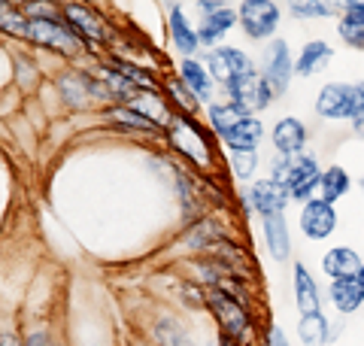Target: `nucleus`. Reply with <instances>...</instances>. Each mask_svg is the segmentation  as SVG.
I'll return each instance as SVG.
<instances>
[{
	"label": "nucleus",
	"instance_id": "c85d7f7f",
	"mask_svg": "<svg viewBox=\"0 0 364 346\" xmlns=\"http://www.w3.org/2000/svg\"><path fill=\"white\" fill-rule=\"evenodd\" d=\"M107 119H109V122H116V125H122V128H128V131H143V134H152V131H158L149 119H143L140 112H134V110L128 107V103H119V107H109V110H107Z\"/></svg>",
	"mask_w": 364,
	"mask_h": 346
},
{
	"label": "nucleus",
	"instance_id": "a211bd4d",
	"mask_svg": "<svg viewBox=\"0 0 364 346\" xmlns=\"http://www.w3.org/2000/svg\"><path fill=\"white\" fill-rule=\"evenodd\" d=\"M261 234H264V246L273 261H289L291 258V231L286 222V213L277 216H261Z\"/></svg>",
	"mask_w": 364,
	"mask_h": 346
},
{
	"label": "nucleus",
	"instance_id": "5701e85b",
	"mask_svg": "<svg viewBox=\"0 0 364 346\" xmlns=\"http://www.w3.org/2000/svg\"><path fill=\"white\" fill-rule=\"evenodd\" d=\"M264 137H267V128L261 122V115H240V122L222 137V143L228 149H258L264 143Z\"/></svg>",
	"mask_w": 364,
	"mask_h": 346
},
{
	"label": "nucleus",
	"instance_id": "f704fd0d",
	"mask_svg": "<svg viewBox=\"0 0 364 346\" xmlns=\"http://www.w3.org/2000/svg\"><path fill=\"white\" fill-rule=\"evenodd\" d=\"M25 346H52V340H49V334L46 331H31L25 337Z\"/></svg>",
	"mask_w": 364,
	"mask_h": 346
},
{
	"label": "nucleus",
	"instance_id": "a878e982",
	"mask_svg": "<svg viewBox=\"0 0 364 346\" xmlns=\"http://www.w3.org/2000/svg\"><path fill=\"white\" fill-rule=\"evenodd\" d=\"M349 189H352L349 170L340 167V164H328L325 173H322V182H318L316 198H318V201H328V204H337L340 198H346Z\"/></svg>",
	"mask_w": 364,
	"mask_h": 346
},
{
	"label": "nucleus",
	"instance_id": "aec40b11",
	"mask_svg": "<svg viewBox=\"0 0 364 346\" xmlns=\"http://www.w3.org/2000/svg\"><path fill=\"white\" fill-rule=\"evenodd\" d=\"M364 268V258L358 256V249L352 246H334L322 256V273L328 280H349V276H358Z\"/></svg>",
	"mask_w": 364,
	"mask_h": 346
},
{
	"label": "nucleus",
	"instance_id": "412c9836",
	"mask_svg": "<svg viewBox=\"0 0 364 346\" xmlns=\"http://www.w3.org/2000/svg\"><path fill=\"white\" fill-rule=\"evenodd\" d=\"M331 61H334L331 43H325V40H310V43L301 46L298 55H294V73L304 76V79H310V76H316V73L328 70V64H331Z\"/></svg>",
	"mask_w": 364,
	"mask_h": 346
},
{
	"label": "nucleus",
	"instance_id": "393cba45",
	"mask_svg": "<svg viewBox=\"0 0 364 346\" xmlns=\"http://www.w3.org/2000/svg\"><path fill=\"white\" fill-rule=\"evenodd\" d=\"M337 37L349 49L364 52V4H352L343 16H337Z\"/></svg>",
	"mask_w": 364,
	"mask_h": 346
},
{
	"label": "nucleus",
	"instance_id": "2eb2a0df",
	"mask_svg": "<svg viewBox=\"0 0 364 346\" xmlns=\"http://www.w3.org/2000/svg\"><path fill=\"white\" fill-rule=\"evenodd\" d=\"M237 25H240V16H237V9L231 4H225L222 9H215V13H210V16H200V25H198L200 46L203 49H215V46H222V40Z\"/></svg>",
	"mask_w": 364,
	"mask_h": 346
},
{
	"label": "nucleus",
	"instance_id": "7ed1b4c3",
	"mask_svg": "<svg viewBox=\"0 0 364 346\" xmlns=\"http://www.w3.org/2000/svg\"><path fill=\"white\" fill-rule=\"evenodd\" d=\"M25 40H31L37 49H49L64 58H73L88 46L64 19H31Z\"/></svg>",
	"mask_w": 364,
	"mask_h": 346
},
{
	"label": "nucleus",
	"instance_id": "9d476101",
	"mask_svg": "<svg viewBox=\"0 0 364 346\" xmlns=\"http://www.w3.org/2000/svg\"><path fill=\"white\" fill-rule=\"evenodd\" d=\"M340 225V216H337V206L328 204V201H306L301 204V216H298V228L306 240H328L337 231Z\"/></svg>",
	"mask_w": 364,
	"mask_h": 346
},
{
	"label": "nucleus",
	"instance_id": "f03ea898",
	"mask_svg": "<svg viewBox=\"0 0 364 346\" xmlns=\"http://www.w3.org/2000/svg\"><path fill=\"white\" fill-rule=\"evenodd\" d=\"M313 110L325 122H355L364 110V79L355 83H325L318 88Z\"/></svg>",
	"mask_w": 364,
	"mask_h": 346
},
{
	"label": "nucleus",
	"instance_id": "c9c22d12",
	"mask_svg": "<svg viewBox=\"0 0 364 346\" xmlns=\"http://www.w3.org/2000/svg\"><path fill=\"white\" fill-rule=\"evenodd\" d=\"M222 6H225V0H203V4H198V13L210 16V13H215V9H222Z\"/></svg>",
	"mask_w": 364,
	"mask_h": 346
},
{
	"label": "nucleus",
	"instance_id": "9b49d317",
	"mask_svg": "<svg viewBox=\"0 0 364 346\" xmlns=\"http://www.w3.org/2000/svg\"><path fill=\"white\" fill-rule=\"evenodd\" d=\"M322 167H318V158L313 152H301V155H294L291 161V173H289V179H286V186L291 192V201H313L316 198V192H318V182H322Z\"/></svg>",
	"mask_w": 364,
	"mask_h": 346
},
{
	"label": "nucleus",
	"instance_id": "473e14b6",
	"mask_svg": "<svg viewBox=\"0 0 364 346\" xmlns=\"http://www.w3.org/2000/svg\"><path fill=\"white\" fill-rule=\"evenodd\" d=\"M21 9L28 19H64V6H55L52 0H28Z\"/></svg>",
	"mask_w": 364,
	"mask_h": 346
},
{
	"label": "nucleus",
	"instance_id": "a19ab883",
	"mask_svg": "<svg viewBox=\"0 0 364 346\" xmlns=\"http://www.w3.org/2000/svg\"><path fill=\"white\" fill-rule=\"evenodd\" d=\"M358 280H361V283H364V268H361V273H358Z\"/></svg>",
	"mask_w": 364,
	"mask_h": 346
},
{
	"label": "nucleus",
	"instance_id": "e433bc0d",
	"mask_svg": "<svg viewBox=\"0 0 364 346\" xmlns=\"http://www.w3.org/2000/svg\"><path fill=\"white\" fill-rule=\"evenodd\" d=\"M352 134H355V137H364V110L358 112V119L352 122Z\"/></svg>",
	"mask_w": 364,
	"mask_h": 346
},
{
	"label": "nucleus",
	"instance_id": "b1692460",
	"mask_svg": "<svg viewBox=\"0 0 364 346\" xmlns=\"http://www.w3.org/2000/svg\"><path fill=\"white\" fill-rule=\"evenodd\" d=\"M298 340L304 346L331 343V322H328L322 310H316V313H298Z\"/></svg>",
	"mask_w": 364,
	"mask_h": 346
},
{
	"label": "nucleus",
	"instance_id": "1a4fd4ad",
	"mask_svg": "<svg viewBox=\"0 0 364 346\" xmlns=\"http://www.w3.org/2000/svg\"><path fill=\"white\" fill-rule=\"evenodd\" d=\"M246 204H249V210L258 213V216H277V213H286L289 210L291 192H289L286 182H277V179H270V177H261L255 182H249Z\"/></svg>",
	"mask_w": 364,
	"mask_h": 346
},
{
	"label": "nucleus",
	"instance_id": "bb28decb",
	"mask_svg": "<svg viewBox=\"0 0 364 346\" xmlns=\"http://www.w3.org/2000/svg\"><path fill=\"white\" fill-rule=\"evenodd\" d=\"M228 167H231V177L234 179L255 182L258 167H261L258 149H228Z\"/></svg>",
	"mask_w": 364,
	"mask_h": 346
},
{
	"label": "nucleus",
	"instance_id": "2f4dec72",
	"mask_svg": "<svg viewBox=\"0 0 364 346\" xmlns=\"http://www.w3.org/2000/svg\"><path fill=\"white\" fill-rule=\"evenodd\" d=\"M0 21H4V31L13 33V37H28V25L31 19L25 16V9H13L9 0H4V9H0Z\"/></svg>",
	"mask_w": 364,
	"mask_h": 346
},
{
	"label": "nucleus",
	"instance_id": "ddd939ff",
	"mask_svg": "<svg viewBox=\"0 0 364 346\" xmlns=\"http://www.w3.org/2000/svg\"><path fill=\"white\" fill-rule=\"evenodd\" d=\"M306 140H310V131H306V125L298 119V115H282V119H277V125L270 128L273 152L294 158V155L306 152Z\"/></svg>",
	"mask_w": 364,
	"mask_h": 346
},
{
	"label": "nucleus",
	"instance_id": "7c9ffc66",
	"mask_svg": "<svg viewBox=\"0 0 364 346\" xmlns=\"http://www.w3.org/2000/svg\"><path fill=\"white\" fill-rule=\"evenodd\" d=\"M167 91H170V98H173V103H176V112H188V115H195L198 110H200V100L191 95V91L182 85V79L179 76H173V79H167Z\"/></svg>",
	"mask_w": 364,
	"mask_h": 346
},
{
	"label": "nucleus",
	"instance_id": "f257e3e1",
	"mask_svg": "<svg viewBox=\"0 0 364 346\" xmlns=\"http://www.w3.org/2000/svg\"><path fill=\"white\" fill-rule=\"evenodd\" d=\"M203 304L213 313V319L219 322V334L228 340H234L237 346H249L255 334V322L252 313L246 310V304L237 295L225 292V288H207Z\"/></svg>",
	"mask_w": 364,
	"mask_h": 346
},
{
	"label": "nucleus",
	"instance_id": "4be33fe9",
	"mask_svg": "<svg viewBox=\"0 0 364 346\" xmlns=\"http://www.w3.org/2000/svg\"><path fill=\"white\" fill-rule=\"evenodd\" d=\"M328 301L337 310L340 316H352L364 307V283L358 276H349V280H334L328 285Z\"/></svg>",
	"mask_w": 364,
	"mask_h": 346
},
{
	"label": "nucleus",
	"instance_id": "cd10ccee",
	"mask_svg": "<svg viewBox=\"0 0 364 346\" xmlns=\"http://www.w3.org/2000/svg\"><path fill=\"white\" fill-rule=\"evenodd\" d=\"M240 110H237V103H231V100H213L210 107H207V122H210V131L215 134V137H225L228 131L234 128L237 122H240Z\"/></svg>",
	"mask_w": 364,
	"mask_h": 346
},
{
	"label": "nucleus",
	"instance_id": "4c0bfd02",
	"mask_svg": "<svg viewBox=\"0 0 364 346\" xmlns=\"http://www.w3.org/2000/svg\"><path fill=\"white\" fill-rule=\"evenodd\" d=\"M4 346H25V343H18L13 334H4Z\"/></svg>",
	"mask_w": 364,
	"mask_h": 346
},
{
	"label": "nucleus",
	"instance_id": "37998d69",
	"mask_svg": "<svg viewBox=\"0 0 364 346\" xmlns=\"http://www.w3.org/2000/svg\"><path fill=\"white\" fill-rule=\"evenodd\" d=\"M328 346H331V343H328Z\"/></svg>",
	"mask_w": 364,
	"mask_h": 346
},
{
	"label": "nucleus",
	"instance_id": "6e6552de",
	"mask_svg": "<svg viewBox=\"0 0 364 346\" xmlns=\"http://www.w3.org/2000/svg\"><path fill=\"white\" fill-rule=\"evenodd\" d=\"M207 67L215 79V85H231L237 76H243L249 70H255L252 55L240 46H215V49L207 52Z\"/></svg>",
	"mask_w": 364,
	"mask_h": 346
},
{
	"label": "nucleus",
	"instance_id": "c03bdc74",
	"mask_svg": "<svg viewBox=\"0 0 364 346\" xmlns=\"http://www.w3.org/2000/svg\"><path fill=\"white\" fill-rule=\"evenodd\" d=\"M25 4H28V0H25Z\"/></svg>",
	"mask_w": 364,
	"mask_h": 346
},
{
	"label": "nucleus",
	"instance_id": "20e7f679",
	"mask_svg": "<svg viewBox=\"0 0 364 346\" xmlns=\"http://www.w3.org/2000/svg\"><path fill=\"white\" fill-rule=\"evenodd\" d=\"M167 137L173 143L176 152H182L186 158H191L198 167H207L213 161V149H210V140H207V131L200 128V122L195 115L188 112H176L173 122L167 125Z\"/></svg>",
	"mask_w": 364,
	"mask_h": 346
},
{
	"label": "nucleus",
	"instance_id": "72a5a7b5",
	"mask_svg": "<svg viewBox=\"0 0 364 346\" xmlns=\"http://www.w3.org/2000/svg\"><path fill=\"white\" fill-rule=\"evenodd\" d=\"M291 155H282V152H273L270 158V164H267V177L270 179H277V182H286L289 179V173H291Z\"/></svg>",
	"mask_w": 364,
	"mask_h": 346
},
{
	"label": "nucleus",
	"instance_id": "c756f323",
	"mask_svg": "<svg viewBox=\"0 0 364 346\" xmlns=\"http://www.w3.org/2000/svg\"><path fill=\"white\" fill-rule=\"evenodd\" d=\"M286 9L301 21H318V19H331L334 16L331 9H328L325 0H286Z\"/></svg>",
	"mask_w": 364,
	"mask_h": 346
},
{
	"label": "nucleus",
	"instance_id": "4468645a",
	"mask_svg": "<svg viewBox=\"0 0 364 346\" xmlns=\"http://www.w3.org/2000/svg\"><path fill=\"white\" fill-rule=\"evenodd\" d=\"M134 112H140L143 119H149L158 131H167V125L173 122V115L176 112H170V100L164 98V91L161 88H136L134 95L124 100Z\"/></svg>",
	"mask_w": 364,
	"mask_h": 346
},
{
	"label": "nucleus",
	"instance_id": "dca6fc26",
	"mask_svg": "<svg viewBox=\"0 0 364 346\" xmlns=\"http://www.w3.org/2000/svg\"><path fill=\"white\" fill-rule=\"evenodd\" d=\"M167 31H170V43H173V49L179 55H186V58L198 55V49H200L198 28L191 25L186 9L176 6V4H170V9H167Z\"/></svg>",
	"mask_w": 364,
	"mask_h": 346
},
{
	"label": "nucleus",
	"instance_id": "0eeeda50",
	"mask_svg": "<svg viewBox=\"0 0 364 346\" xmlns=\"http://www.w3.org/2000/svg\"><path fill=\"white\" fill-rule=\"evenodd\" d=\"M261 76L270 83V88L277 91V95L282 98L286 91L291 88V79L298 76L294 73V55H291V46L289 40H282V37H273L267 46H264V52H261Z\"/></svg>",
	"mask_w": 364,
	"mask_h": 346
},
{
	"label": "nucleus",
	"instance_id": "f3484780",
	"mask_svg": "<svg viewBox=\"0 0 364 346\" xmlns=\"http://www.w3.org/2000/svg\"><path fill=\"white\" fill-rule=\"evenodd\" d=\"M179 79H182V85L200 100V107L207 110L213 103V91H215V79L210 73V67L200 64L198 58H182L179 61Z\"/></svg>",
	"mask_w": 364,
	"mask_h": 346
},
{
	"label": "nucleus",
	"instance_id": "f8f14e48",
	"mask_svg": "<svg viewBox=\"0 0 364 346\" xmlns=\"http://www.w3.org/2000/svg\"><path fill=\"white\" fill-rule=\"evenodd\" d=\"M64 21H67V25H70L88 46H100V43H107V40H109L107 25L100 21V16H97L88 4L70 0V4L64 6Z\"/></svg>",
	"mask_w": 364,
	"mask_h": 346
},
{
	"label": "nucleus",
	"instance_id": "58836bf2",
	"mask_svg": "<svg viewBox=\"0 0 364 346\" xmlns=\"http://www.w3.org/2000/svg\"><path fill=\"white\" fill-rule=\"evenodd\" d=\"M358 189H361V192H364V177H358Z\"/></svg>",
	"mask_w": 364,
	"mask_h": 346
},
{
	"label": "nucleus",
	"instance_id": "79ce46f5",
	"mask_svg": "<svg viewBox=\"0 0 364 346\" xmlns=\"http://www.w3.org/2000/svg\"><path fill=\"white\" fill-rule=\"evenodd\" d=\"M195 4H203V0H195Z\"/></svg>",
	"mask_w": 364,
	"mask_h": 346
},
{
	"label": "nucleus",
	"instance_id": "ea45409f",
	"mask_svg": "<svg viewBox=\"0 0 364 346\" xmlns=\"http://www.w3.org/2000/svg\"><path fill=\"white\" fill-rule=\"evenodd\" d=\"M346 4H349V6H352V4H364V0H346Z\"/></svg>",
	"mask_w": 364,
	"mask_h": 346
},
{
	"label": "nucleus",
	"instance_id": "6ab92c4d",
	"mask_svg": "<svg viewBox=\"0 0 364 346\" xmlns=\"http://www.w3.org/2000/svg\"><path fill=\"white\" fill-rule=\"evenodd\" d=\"M291 292H294L298 313H316V310H322V292H318L313 273L306 271L304 261H294V268H291Z\"/></svg>",
	"mask_w": 364,
	"mask_h": 346
},
{
	"label": "nucleus",
	"instance_id": "39448f33",
	"mask_svg": "<svg viewBox=\"0 0 364 346\" xmlns=\"http://www.w3.org/2000/svg\"><path fill=\"white\" fill-rule=\"evenodd\" d=\"M225 95L231 103H237V110L243 115H261L264 110H270L277 91H273L267 79L261 76V70H249L243 76H237L231 85H225Z\"/></svg>",
	"mask_w": 364,
	"mask_h": 346
},
{
	"label": "nucleus",
	"instance_id": "423d86ee",
	"mask_svg": "<svg viewBox=\"0 0 364 346\" xmlns=\"http://www.w3.org/2000/svg\"><path fill=\"white\" fill-rule=\"evenodd\" d=\"M240 16V28L252 43H270L279 31L282 21V6L277 0H243L237 6Z\"/></svg>",
	"mask_w": 364,
	"mask_h": 346
}]
</instances>
